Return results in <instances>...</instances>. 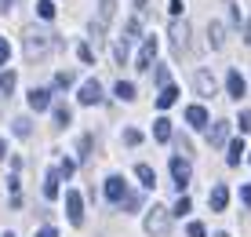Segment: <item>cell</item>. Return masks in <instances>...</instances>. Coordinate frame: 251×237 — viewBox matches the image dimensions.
Instances as JSON below:
<instances>
[{
    "mask_svg": "<svg viewBox=\"0 0 251 237\" xmlns=\"http://www.w3.org/2000/svg\"><path fill=\"white\" fill-rule=\"evenodd\" d=\"M189 208H193V205H189V197H182L175 208H171V215H189Z\"/></svg>",
    "mask_w": 251,
    "mask_h": 237,
    "instance_id": "cell-31",
    "label": "cell"
},
{
    "mask_svg": "<svg viewBox=\"0 0 251 237\" xmlns=\"http://www.w3.org/2000/svg\"><path fill=\"white\" fill-rule=\"evenodd\" d=\"M117 95H120V99H124V102H131V99H135V84L120 81V84H117Z\"/></svg>",
    "mask_w": 251,
    "mask_h": 237,
    "instance_id": "cell-24",
    "label": "cell"
},
{
    "mask_svg": "<svg viewBox=\"0 0 251 237\" xmlns=\"http://www.w3.org/2000/svg\"><path fill=\"white\" fill-rule=\"evenodd\" d=\"M240 157H244V143H240V139H229V153H226V161L233 164V168H237Z\"/></svg>",
    "mask_w": 251,
    "mask_h": 237,
    "instance_id": "cell-18",
    "label": "cell"
},
{
    "mask_svg": "<svg viewBox=\"0 0 251 237\" xmlns=\"http://www.w3.org/2000/svg\"><path fill=\"white\" fill-rule=\"evenodd\" d=\"M229 208V190L226 186H215L211 190V212H226Z\"/></svg>",
    "mask_w": 251,
    "mask_h": 237,
    "instance_id": "cell-14",
    "label": "cell"
},
{
    "mask_svg": "<svg viewBox=\"0 0 251 237\" xmlns=\"http://www.w3.org/2000/svg\"><path fill=\"white\" fill-rule=\"evenodd\" d=\"M76 99H80L84 106H95V102L102 99V88H99V81H84V84H80V95H76Z\"/></svg>",
    "mask_w": 251,
    "mask_h": 237,
    "instance_id": "cell-8",
    "label": "cell"
},
{
    "mask_svg": "<svg viewBox=\"0 0 251 237\" xmlns=\"http://www.w3.org/2000/svg\"><path fill=\"white\" fill-rule=\"evenodd\" d=\"M207 33H211V48H222V40H226V30H222V22H211V26H207Z\"/></svg>",
    "mask_w": 251,
    "mask_h": 237,
    "instance_id": "cell-21",
    "label": "cell"
},
{
    "mask_svg": "<svg viewBox=\"0 0 251 237\" xmlns=\"http://www.w3.org/2000/svg\"><path fill=\"white\" fill-rule=\"evenodd\" d=\"M124 143H127V146H138V143H142V131H138V128H127V131H124Z\"/></svg>",
    "mask_w": 251,
    "mask_h": 237,
    "instance_id": "cell-28",
    "label": "cell"
},
{
    "mask_svg": "<svg viewBox=\"0 0 251 237\" xmlns=\"http://www.w3.org/2000/svg\"><path fill=\"white\" fill-rule=\"evenodd\" d=\"M240 197H244V205L251 208V182H248V186H244V190H240Z\"/></svg>",
    "mask_w": 251,
    "mask_h": 237,
    "instance_id": "cell-40",
    "label": "cell"
},
{
    "mask_svg": "<svg viewBox=\"0 0 251 237\" xmlns=\"http://www.w3.org/2000/svg\"><path fill=\"white\" fill-rule=\"evenodd\" d=\"M69 124V110L66 106H55V128H66Z\"/></svg>",
    "mask_w": 251,
    "mask_h": 237,
    "instance_id": "cell-27",
    "label": "cell"
},
{
    "mask_svg": "<svg viewBox=\"0 0 251 237\" xmlns=\"http://www.w3.org/2000/svg\"><path fill=\"white\" fill-rule=\"evenodd\" d=\"M11 128H15V135H19V139H29V135H33V120H29V117H15Z\"/></svg>",
    "mask_w": 251,
    "mask_h": 237,
    "instance_id": "cell-19",
    "label": "cell"
},
{
    "mask_svg": "<svg viewBox=\"0 0 251 237\" xmlns=\"http://www.w3.org/2000/svg\"><path fill=\"white\" fill-rule=\"evenodd\" d=\"M135 33H142V22H138V19H131V22L124 26V37H127V40H131Z\"/></svg>",
    "mask_w": 251,
    "mask_h": 237,
    "instance_id": "cell-30",
    "label": "cell"
},
{
    "mask_svg": "<svg viewBox=\"0 0 251 237\" xmlns=\"http://www.w3.org/2000/svg\"><path fill=\"white\" fill-rule=\"evenodd\" d=\"M193 88L204 95V99H211L215 91H219V84H215V77L207 73V69H201V73H193Z\"/></svg>",
    "mask_w": 251,
    "mask_h": 237,
    "instance_id": "cell-6",
    "label": "cell"
},
{
    "mask_svg": "<svg viewBox=\"0 0 251 237\" xmlns=\"http://www.w3.org/2000/svg\"><path fill=\"white\" fill-rule=\"evenodd\" d=\"M4 157H7V143L0 139V161H4Z\"/></svg>",
    "mask_w": 251,
    "mask_h": 237,
    "instance_id": "cell-42",
    "label": "cell"
},
{
    "mask_svg": "<svg viewBox=\"0 0 251 237\" xmlns=\"http://www.w3.org/2000/svg\"><path fill=\"white\" fill-rule=\"evenodd\" d=\"M102 19H113V15H117V0H102Z\"/></svg>",
    "mask_w": 251,
    "mask_h": 237,
    "instance_id": "cell-29",
    "label": "cell"
},
{
    "mask_svg": "<svg viewBox=\"0 0 251 237\" xmlns=\"http://www.w3.org/2000/svg\"><path fill=\"white\" fill-rule=\"evenodd\" d=\"M88 150H91V135H84L80 143H76V153H80V161H84V157H88Z\"/></svg>",
    "mask_w": 251,
    "mask_h": 237,
    "instance_id": "cell-34",
    "label": "cell"
},
{
    "mask_svg": "<svg viewBox=\"0 0 251 237\" xmlns=\"http://www.w3.org/2000/svg\"><path fill=\"white\" fill-rule=\"evenodd\" d=\"M113 59H117V62H127V37H120L113 44Z\"/></svg>",
    "mask_w": 251,
    "mask_h": 237,
    "instance_id": "cell-23",
    "label": "cell"
},
{
    "mask_svg": "<svg viewBox=\"0 0 251 237\" xmlns=\"http://www.w3.org/2000/svg\"><path fill=\"white\" fill-rule=\"evenodd\" d=\"M15 81H19V77H15L11 69H7V73H0V91H4V95H11V91H15Z\"/></svg>",
    "mask_w": 251,
    "mask_h": 237,
    "instance_id": "cell-22",
    "label": "cell"
},
{
    "mask_svg": "<svg viewBox=\"0 0 251 237\" xmlns=\"http://www.w3.org/2000/svg\"><path fill=\"white\" fill-rule=\"evenodd\" d=\"M4 237H15V234H4Z\"/></svg>",
    "mask_w": 251,
    "mask_h": 237,
    "instance_id": "cell-45",
    "label": "cell"
},
{
    "mask_svg": "<svg viewBox=\"0 0 251 237\" xmlns=\"http://www.w3.org/2000/svg\"><path fill=\"white\" fill-rule=\"evenodd\" d=\"M175 102H178V88H175V84L160 88V95H157V106H160V110H171Z\"/></svg>",
    "mask_w": 251,
    "mask_h": 237,
    "instance_id": "cell-13",
    "label": "cell"
},
{
    "mask_svg": "<svg viewBox=\"0 0 251 237\" xmlns=\"http://www.w3.org/2000/svg\"><path fill=\"white\" fill-rule=\"evenodd\" d=\"M58 48V37H51L48 30H40V26H29V30L22 33V51H25V59H44L48 51H55Z\"/></svg>",
    "mask_w": 251,
    "mask_h": 237,
    "instance_id": "cell-1",
    "label": "cell"
},
{
    "mask_svg": "<svg viewBox=\"0 0 251 237\" xmlns=\"http://www.w3.org/2000/svg\"><path fill=\"white\" fill-rule=\"evenodd\" d=\"M240 128H244V131H251V110H244V113H240Z\"/></svg>",
    "mask_w": 251,
    "mask_h": 237,
    "instance_id": "cell-39",
    "label": "cell"
},
{
    "mask_svg": "<svg viewBox=\"0 0 251 237\" xmlns=\"http://www.w3.org/2000/svg\"><path fill=\"white\" fill-rule=\"evenodd\" d=\"M29 106L37 110V113L40 110H51V95L44 91V88H33V91H29Z\"/></svg>",
    "mask_w": 251,
    "mask_h": 237,
    "instance_id": "cell-15",
    "label": "cell"
},
{
    "mask_svg": "<svg viewBox=\"0 0 251 237\" xmlns=\"http://www.w3.org/2000/svg\"><path fill=\"white\" fill-rule=\"evenodd\" d=\"M182 7H186V4H182V0H171V4H168V11H171V15H175V19H178V15H182Z\"/></svg>",
    "mask_w": 251,
    "mask_h": 237,
    "instance_id": "cell-38",
    "label": "cell"
},
{
    "mask_svg": "<svg viewBox=\"0 0 251 237\" xmlns=\"http://www.w3.org/2000/svg\"><path fill=\"white\" fill-rule=\"evenodd\" d=\"M37 15H40V19H55V4H51V0H40V4H37Z\"/></svg>",
    "mask_w": 251,
    "mask_h": 237,
    "instance_id": "cell-25",
    "label": "cell"
},
{
    "mask_svg": "<svg viewBox=\"0 0 251 237\" xmlns=\"http://www.w3.org/2000/svg\"><path fill=\"white\" fill-rule=\"evenodd\" d=\"M124 208H127V212H138V208H142V194H127L124 197Z\"/></svg>",
    "mask_w": 251,
    "mask_h": 237,
    "instance_id": "cell-26",
    "label": "cell"
},
{
    "mask_svg": "<svg viewBox=\"0 0 251 237\" xmlns=\"http://www.w3.org/2000/svg\"><path fill=\"white\" fill-rule=\"evenodd\" d=\"M153 55H157V37H146V40H142V48H138L135 69H150V66H153Z\"/></svg>",
    "mask_w": 251,
    "mask_h": 237,
    "instance_id": "cell-5",
    "label": "cell"
},
{
    "mask_svg": "<svg viewBox=\"0 0 251 237\" xmlns=\"http://www.w3.org/2000/svg\"><path fill=\"white\" fill-rule=\"evenodd\" d=\"M226 88H229V99H244V77H240L237 69L226 73Z\"/></svg>",
    "mask_w": 251,
    "mask_h": 237,
    "instance_id": "cell-11",
    "label": "cell"
},
{
    "mask_svg": "<svg viewBox=\"0 0 251 237\" xmlns=\"http://www.w3.org/2000/svg\"><path fill=\"white\" fill-rule=\"evenodd\" d=\"M73 172H76V164H73V161H62V168H58V175H66V179H69Z\"/></svg>",
    "mask_w": 251,
    "mask_h": 237,
    "instance_id": "cell-36",
    "label": "cell"
},
{
    "mask_svg": "<svg viewBox=\"0 0 251 237\" xmlns=\"http://www.w3.org/2000/svg\"><path fill=\"white\" fill-rule=\"evenodd\" d=\"M66 215H69L73 226L84 223V197H80V190H69V194H66Z\"/></svg>",
    "mask_w": 251,
    "mask_h": 237,
    "instance_id": "cell-3",
    "label": "cell"
},
{
    "mask_svg": "<svg viewBox=\"0 0 251 237\" xmlns=\"http://www.w3.org/2000/svg\"><path fill=\"white\" fill-rule=\"evenodd\" d=\"M102 194H106L109 205H117V201H124V197H127V186H124V179H120V175H109L106 186H102Z\"/></svg>",
    "mask_w": 251,
    "mask_h": 237,
    "instance_id": "cell-4",
    "label": "cell"
},
{
    "mask_svg": "<svg viewBox=\"0 0 251 237\" xmlns=\"http://www.w3.org/2000/svg\"><path fill=\"white\" fill-rule=\"evenodd\" d=\"M7 55H11V48H7V40H4V37H0V66H4V62H7Z\"/></svg>",
    "mask_w": 251,
    "mask_h": 237,
    "instance_id": "cell-37",
    "label": "cell"
},
{
    "mask_svg": "<svg viewBox=\"0 0 251 237\" xmlns=\"http://www.w3.org/2000/svg\"><path fill=\"white\" fill-rule=\"evenodd\" d=\"M229 139V120H215L211 128H207V143L211 146H222Z\"/></svg>",
    "mask_w": 251,
    "mask_h": 237,
    "instance_id": "cell-10",
    "label": "cell"
},
{
    "mask_svg": "<svg viewBox=\"0 0 251 237\" xmlns=\"http://www.w3.org/2000/svg\"><path fill=\"white\" fill-rule=\"evenodd\" d=\"M58 179H62V175H58L55 168L44 175V197H48V201H55V197H58Z\"/></svg>",
    "mask_w": 251,
    "mask_h": 237,
    "instance_id": "cell-16",
    "label": "cell"
},
{
    "mask_svg": "<svg viewBox=\"0 0 251 237\" xmlns=\"http://www.w3.org/2000/svg\"><path fill=\"white\" fill-rule=\"evenodd\" d=\"M135 175H138V182H142L146 190L157 186V182H153V168H150V164H135Z\"/></svg>",
    "mask_w": 251,
    "mask_h": 237,
    "instance_id": "cell-20",
    "label": "cell"
},
{
    "mask_svg": "<svg viewBox=\"0 0 251 237\" xmlns=\"http://www.w3.org/2000/svg\"><path fill=\"white\" fill-rule=\"evenodd\" d=\"M37 237H58V230H55V226H44V230H40Z\"/></svg>",
    "mask_w": 251,
    "mask_h": 237,
    "instance_id": "cell-41",
    "label": "cell"
},
{
    "mask_svg": "<svg viewBox=\"0 0 251 237\" xmlns=\"http://www.w3.org/2000/svg\"><path fill=\"white\" fill-rule=\"evenodd\" d=\"M186 120H189V128H193V131L197 128H207V110L204 106H189L186 110Z\"/></svg>",
    "mask_w": 251,
    "mask_h": 237,
    "instance_id": "cell-12",
    "label": "cell"
},
{
    "mask_svg": "<svg viewBox=\"0 0 251 237\" xmlns=\"http://www.w3.org/2000/svg\"><path fill=\"white\" fill-rule=\"evenodd\" d=\"M168 230H171V208H164V205L150 208V215H146V234L150 237H164Z\"/></svg>",
    "mask_w": 251,
    "mask_h": 237,
    "instance_id": "cell-2",
    "label": "cell"
},
{
    "mask_svg": "<svg viewBox=\"0 0 251 237\" xmlns=\"http://www.w3.org/2000/svg\"><path fill=\"white\" fill-rule=\"evenodd\" d=\"M244 40H248V44H251V22H248V26H244Z\"/></svg>",
    "mask_w": 251,
    "mask_h": 237,
    "instance_id": "cell-43",
    "label": "cell"
},
{
    "mask_svg": "<svg viewBox=\"0 0 251 237\" xmlns=\"http://www.w3.org/2000/svg\"><path fill=\"white\" fill-rule=\"evenodd\" d=\"M186 234H189V237H207L204 223H189V226H186Z\"/></svg>",
    "mask_w": 251,
    "mask_h": 237,
    "instance_id": "cell-32",
    "label": "cell"
},
{
    "mask_svg": "<svg viewBox=\"0 0 251 237\" xmlns=\"http://www.w3.org/2000/svg\"><path fill=\"white\" fill-rule=\"evenodd\" d=\"M171 179H175V186H178V190H186V186H189V164L182 161V157H175V161H171Z\"/></svg>",
    "mask_w": 251,
    "mask_h": 237,
    "instance_id": "cell-9",
    "label": "cell"
},
{
    "mask_svg": "<svg viewBox=\"0 0 251 237\" xmlns=\"http://www.w3.org/2000/svg\"><path fill=\"white\" fill-rule=\"evenodd\" d=\"M73 84V73H55V88H69Z\"/></svg>",
    "mask_w": 251,
    "mask_h": 237,
    "instance_id": "cell-35",
    "label": "cell"
},
{
    "mask_svg": "<svg viewBox=\"0 0 251 237\" xmlns=\"http://www.w3.org/2000/svg\"><path fill=\"white\" fill-rule=\"evenodd\" d=\"M76 55H80V62H95V51L88 48V44H80V48H76Z\"/></svg>",
    "mask_w": 251,
    "mask_h": 237,
    "instance_id": "cell-33",
    "label": "cell"
},
{
    "mask_svg": "<svg viewBox=\"0 0 251 237\" xmlns=\"http://www.w3.org/2000/svg\"><path fill=\"white\" fill-rule=\"evenodd\" d=\"M153 139H157V143H168L171 139V120L168 117H160L157 124H153Z\"/></svg>",
    "mask_w": 251,
    "mask_h": 237,
    "instance_id": "cell-17",
    "label": "cell"
},
{
    "mask_svg": "<svg viewBox=\"0 0 251 237\" xmlns=\"http://www.w3.org/2000/svg\"><path fill=\"white\" fill-rule=\"evenodd\" d=\"M215 237H229V234H226V230H222V234H215Z\"/></svg>",
    "mask_w": 251,
    "mask_h": 237,
    "instance_id": "cell-44",
    "label": "cell"
},
{
    "mask_svg": "<svg viewBox=\"0 0 251 237\" xmlns=\"http://www.w3.org/2000/svg\"><path fill=\"white\" fill-rule=\"evenodd\" d=\"M168 37H171V44H175V51L182 55V51L189 48V26H186V22H175V26H171V33H168Z\"/></svg>",
    "mask_w": 251,
    "mask_h": 237,
    "instance_id": "cell-7",
    "label": "cell"
}]
</instances>
